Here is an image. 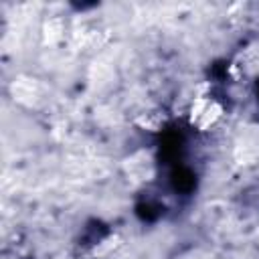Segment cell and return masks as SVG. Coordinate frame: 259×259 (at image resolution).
<instances>
[{
  "mask_svg": "<svg viewBox=\"0 0 259 259\" xmlns=\"http://www.w3.org/2000/svg\"><path fill=\"white\" fill-rule=\"evenodd\" d=\"M221 115V105L210 99V97H204V99H198L194 105H192V111H190V119H192V125L200 127V130H206L208 125H212Z\"/></svg>",
  "mask_w": 259,
  "mask_h": 259,
  "instance_id": "cell-1",
  "label": "cell"
}]
</instances>
